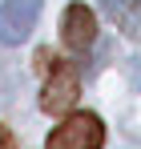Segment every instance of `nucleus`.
<instances>
[{
    "instance_id": "obj_1",
    "label": "nucleus",
    "mask_w": 141,
    "mask_h": 149,
    "mask_svg": "<svg viewBox=\"0 0 141 149\" xmlns=\"http://www.w3.org/2000/svg\"><path fill=\"white\" fill-rule=\"evenodd\" d=\"M45 61V93H40V109L61 117L77 105V93H81V77H77V65L69 61H48V52H40Z\"/></svg>"
},
{
    "instance_id": "obj_2",
    "label": "nucleus",
    "mask_w": 141,
    "mask_h": 149,
    "mask_svg": "<svg viewBox=\"0 0 141 149\" xmlns=\"http://www.w3.org/2000/svg\"><path fill=\"white\" fill-rule=\"evenodd\" d=\"M101 145H105V121L97 113H69L45 141V149H101Z\"/></svg>"
},
{
    "instance_id": "obj_3",
    "label": "nucleus",
    "mask_w": 141,
    "mask_h": 149,
    "mask_svg": "<svg viewBox=\"0 0 141 149\" xmlns=\"http://www.w3.org/2000/svg\"><path fill=\"white\" fill-rule=\"evenodd\" d=\"M45 0H4L0 4V45H20L40 20Z\"/></svg>"
},
{
    "instance_id": "obj_4",
    "label": "nucleus",
    "mask_w": 141,
    "mask_h": 149,
    "mask_svg": "<svg viewBox=\"0 0 141 149\" xmlns=\"http://www.w3.org/2000/svg\"><path fill=\"white\" fill-rule=\"evenodd\" d=\"M61 40L73 52H85V49L97 45V16H93L89 4H69L65 8V16H61Z\"/></svg>"
},
{
    "instance_id": "obj_5",
    "label": "nucleus",
    "mask_w": 141,
    "mask_h": 149,
    "mask_svg": "<svg viewBox=\"0 0 141 149\" xmlns=\"http://www.w3.org/2000/svg\"><path fill=\"white\" fill-rule=\"evenodd\" d=\"M105 12L121 24V32L129 36H141V0H101Z\"/></svg>"
},
{
    "instance_id": "obj_6",
    "label": "nucleus",
    "mask_w": 141,
    "mask_h": 149,
    "mask_svg": "<svg viewBox=\"0 0 141 149\" xmlns=\"http://www.w3.org/2000/svg\"><path fill=\"white\" fill-rule=\"evenodd\" d=\"M0 149H16V137H12L8 125H0Z\"/></svg>"
}]
</instances>
